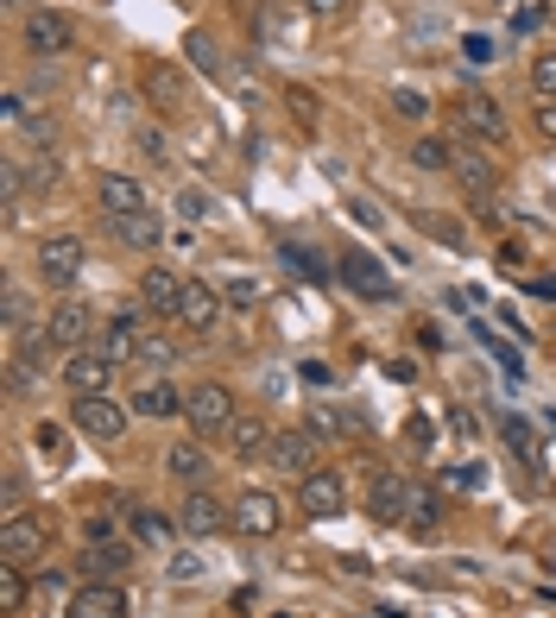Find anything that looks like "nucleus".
I'll list each match as a JSON object with an SVG mask.
<instances>
[{
  "mask_svg": "<svg viewBox=\"0 0 556 618\" xmlns=\"http://www.w3.org/2000/svg\"><path fill=\"white\" fill-rule=\"evenodd\" d=\"M348 209H355V221H360V228H379V209H374V202H367V196H355Z\"/></svg>",
  "mask_w": 556,
  "mask_h": 618,
  "instance_id": "obj_45",
  "label": "nucleus"
},
{
  "mask_svg": "<svg viewBox=\"0 0 556 618\" xmlns=\"http://www.w3.org/2000/svg\"><path fill=\"white\" fill-rule=\"evenodd\" d=\"M278 524H285V505L272 492H240L235 499V530L240 537H278Z\"/></svg>",
  "mask_w": 556,
  "mask_h": 618,
  "instance_id": "obj_12",
  "label": "nucleus"
},
{
  "mask_svg": "<svg viewBox=\"0 0 556 618\" xmlns=\"http://www.w3.org/2000/svg\"><path fill=\"white\" fill-rule=\"evenodd\" d=\"M82 259H89V247H82L77 233H44L39 278H44V285H77V278H82Z\"/></svg>",
  "mask_w": 556,
  "mask_h": 618,
  "instance_id": "obj_4",
  "label": "nucleus"
},
{
  "mask_svg": "<svg viewBox=\"0 0 556 618\" xmlns=\"http://www.w3.org/2000/svg\"><path fill=\"white\" fill-rule=\"evenodd\" d=\"M221 524H235V511H228L216 492L190 486V492H183V505H178V530H183V537H216Z\"/></svg>",
  "mask_w": 556,
  "mask_h": 618,
  "instance_id": "obj_7",
  "label": "nucleus"
},
{
  "mask_svg": "<svg viewBox=\"0 0 556 618\" xmlns=\"http://www.w3.org/2000/svg\"><path fill=\"white\" fill-rule=\"evenodd\" d=\"M367 511H374L379 524H405V511H411V480L393 474V467H379L374 486H367Z\"/></svg>",
  "mask_w": 556,
  "mask_h": 618,
  "instance_id": "obj_9",
  "label": "nucleus"
},
{
  "mask_svg": "<svg viewBox=\"0 0 556 618\" xmlns=\"http://www.w3.org/2000/svg\"><path fill=\"white\" fill-rule=\"evenodd\" d=\"M456 183H461V196L475 202V209H487V215H499L494 202H499V165L494 158H480V152H456Z\"/></svg>",
  "mask_w": 556,
  "mask_h": 618,
  "instance_id": "obj_3",
  "label": "nucleus"
},
{
  "mask_svg": "<svg viewBox=\"0 0 556 618\" xmlns=\"http://www.w3.org/2000/svg\"><path fill=\"white\" fill-rule=\"evenodd\" d=\"M336 278H341L348 290H355V297H367V303H393V290H398V285H393V271L379 266L374 252H360V247H348V252H341Z\"/></svg>",
  "mask_w": 556,
  "mask_h": 618,
  "instance_id": "obj_2",
  "label": "nucleus"
},
{
  "mask_svg": "<svg viewBox=\"0 0 556 618\" xmlns=\"http://www.w3.org/2000/svg\"><path fill=\"white\" fill-rule=\"evenodd\" d=\"M317 429H278L272 448H266V467H278V474H317Z\"/></svg>",
  "mask_w": 556,
  "mask_h": 618,
  "instance_id": "obj_5",
  "label": "nucleus"
},
{
  "mask_svg": "<svg viewBox=\"0 0 556 618\" xmlns=\"http://www.w3.org/2000/svg\"><path fill=\"white\" fill-rule=\"evenodd\" d=\"M139 146H146V152L165 165V133H159V127H139Z\"/></svg>",
  "mask_w": 556,
  "mask_h": 618,
  "instance_id": "obj_44",
  "label": "nucleus"
},
{
  "mask_svg": "<svg viewBox=\"0 0 556 618\" xmlns=\"http://www.w3.org/2000/svg\"><path fill=\"white\" fill-rule=\"evenodd\" d=\"M96 202L108 209V221H120V215H139V209H146V190H139L133 177L101 171V177H96Z\"/></svg>",
  "mask_w": 556,
  "mask_h": 618,
  "instance_id": "obj_15",
  "label": "nucleus"
},
{
  "mask_svg": "<svg viewBox=\"0 0 556 618\" xmlns=\"http://www.w3.org/2000/svg\"><path fill=\"white\" fill-rule=\"evenodd\" d=\"M127 410H139V417H183V391L165 386V379H152V386L133 391V405Z\"/></svg>",
  "mask_w": 556,
  "mask_h": 618,
  "instance_id": "obj_23",
  "label": "nucleus"
},
{
  "mask_svg": "<svg viewBox=\"0 0 556 618\" xmlns=\"http://www.w3.org/2000/svg\"><path fill=\"white\" fill-rule=\"evenodd\" d=\"M278 259H285V266H291V271H304V278H322L317 252H304V247H285V252H278Z\"/></svg>",
  "mask_w": 556,
  "mask_h": 618,
  "instance_id": "obj_39",
  "label": "nucleus"
},
{
  "mask_svg": "<svg viewBox=\"0 0 556 618\" xmlns=\"http://www.w3.org/2000/svg\"><path fill=\"white\" fill-rule=\"evenodd\" d=\"M424 228L437 233V240H449V247H461V228H456V221H437V215H424Z\"/></svg>",
  "mask_w": 556,
  "mask_h": 618,
  "instance_id": "obj_43",
  "label": "nucleus"
},
{
  "mask_svg": "<svg viewBox=\"0 0 556 618\" xmlns=\"http://www.w3.org/2000/svg\"><path fill=\"white\" fill-rule=\"evenodd\" d=\"M20 499H26V480L20 474H7V511H20Z\"/></svg>",
  "mask_w": 556,
  "mask_h": 618,
  "instance_id": "obj_50",
  "label": "nucleus"
},
{
  "mask_svg": "<svg viewBox=\"0 0 556 618\" xmlns=\"http://www.w3.org/2000/svg\"><path fill=\"white\" fill-rule=\"evenodd\" d=\"M115 233H120V240H127V247H133V252H152V247H159V215H152V209H139V215H120V221H115Z\"/></svg>",
  "mask_w": 556,
  "mask_h": 618,
  "instance_id": "obj_24",
  "label": "nucleus"
},
{
  "mask_svg": "<svg viewBox=\"0 0 556 618\" xmlns=\"http://www.w3.org/2000/svg\"><path fill=\"white\" fill-rule=\"evenodd\" d=\"M70 618H127V594H120L115 580H89L70 599Z\"/></svg>",
  "mask_w": 556,
  "mask_h": 618,
  "instance_id": "obj_16",
  "label": "nucleus"
},
{
  "mask_svg": "<svg viewBox=\"0 0 556 618\" xmlns=\"http://www.w3.org/2000/svg\"><path fill=\"white\" fill-rule=\"evenodd\" d=\"M89 329H96L89 303H58L51 316H44V335H51L58 348H82V341H89Z\"/></svg>",
  "mask_w": 556,
  "mask_h": 618,
  "instance_id": "obj_17",
  "label": "nucleus"
},
{
  "mask_svg": "<svg viewBox=\"0 0 556 618\" xmlns=\"http://www.w3.org/2000/svg\"><path fill=\"white\" fill-rule=\"evenodd\" d=\"M437 518H443V499L430 492V486H411V511H405L411 537H437Z\"/></svg>",
  "mask_w": 556,
  "mask_h": 618,
  "instance_id": "obj_25",
  "label": "nucleus"
},
{
  "mask_svg": "<svg viewBox=\"0 0 556 618\" xmlns=\"http://www.w3.org/2000/svg\"><path fill=\"white\" fill-rule=\"evenodd\" d=\"M461 58H468V63H494V39H487V32H468V39H461Z\"/></svg>",
  "mask_w": 556,
  "mask_h": 618,
  "instance_id": "obj_40",
  "label": "nucleus"
},
{
  "mask_svg": "<svg viewBox=\"0 0 556 618\" xmlns=\"http://www.w3.org/2000/svg\"><path fill=\"white\" fill-rule=\"evenodd\" d=\"M89 575H96V580L127 575V549H120V542H96V549H89Z\"/></svg>",
  "mask_w": 556,
  "mask_h": 618,
  "instance_id": "obj_30",
  "label": "nucleus"
},
{
  "mask_svg": "<svg viewBox=\"0 0 556 618\" xmlns=\"http://www.w3.org/2000/svg\"><path fill=\"white\" fill-rule=\"evenodd\" d=\"M70 423L89 436V442H120L127 436V410L101 391V398H77V410H70Z\"/></svg>",
  "mask_w": 556,
  "mask_h": 618,
  "instance_id": "obj_6",
  "label": "nucleus"
},
{
  "mask_svg": "<svg viewBox=\"0 0 556 618\" xmlns=\"http://www.w3.org/2000/svg\"><path fill=\"white\" fill-rule=\"evenodd\" d=\"M310 429H322V436H360V417L355 410H336V405H322V410H310Z\"/></svg>",
  "mask_w": 556,
  "mask_h": 618,
  "instance_id": "obj_28",
  "label": "nucleus"
},
{
  "mask_svg": "<svg viewBox=\"0 0 556 618\" xmlns=\"http://www.w3.org/2000/svg\"><path fill=\"white\" fill-rule=\"evenodd\" d=\"M32 448H39V455H51V461H63V429H58V423H39V429H32Z\"/></svg>",
  "mask_w": 556,
  "mask_h": 618,
  "instance_id": "obj_36",
  "label": "nucleus"
},
{
  "mask_svg": "<svg viewBox=\"0 0 556 618\" xmlns=\"http://www.w3.org/2000/svg\"><path fill=\"white\" fill-rule=\"evenodd\" d=\"M146 89L165 101V108H183V77L171 63H146Z\"/></svg>",
  "mask_w": 556,
  "mask_h": 618,
  "instance_id": "obj_27",
  "label": "nucleus"
},
{
  "mask_svg": "<svg viewBox=\"0 0 556 618\" xmlns=\"http://www.w3.org/2000/svg\"><path fill=\"white\" fill-rule=\"evenodd\" d=\"M115 367H127V360H139V348H146V329H139V309L127 303V309H115V322L101 329V341H96Z\"/></svg>",
  "mask_w": 556,
  "mask_h": 618,
  "instance_id": "obj_11",
  "label": "nucleus"
},
{
  "mask_svg": "<svg viewBox=\"0 0 556 618\" xmlns=\"http://www.w3.org/2000/svg\"><path fill=\"white\" fill-rule=\"evenodd\" d=\"M26 44H32L39 58H63V51L77 44V32H70V20H63V13H51V7H39V13L26 20Z\"/></svg>",
  "mask_w": 556,
  "mask_h": 618,
  "instance_id": "obj_14",
  "label": "nucleus"
},
{
  "mask_svg": "<svg viewBox=\"0 0 556 618\" xmlns=\"http://www.w3.org/2000/svg\"><path fill=\"white\" fill-rule=\"evenodd\" d=\"M341 505H348V486H341L336 474H322V467H317V474H304V480H298V511H304V518L322 524V518H336Z\"/></svg>",
  "mask_w": 556,
  "mask_h": 618,
  "instance_id": "obj_10",
  "label": "nucleus"
},
{
  "mask_svg": "<svg viewBox=\"0 0 556 618\" xmlns=\"http://www.w3.org/2000/svg\"><path fill=\"white\" fill-rule=\"evenodd\" d=\"M108 379H115V360H108L101 348H77L70 360H63V386L77 391V398H101Z\"/></svg>",
  "mask_w": 556,
  "mask_h": 618,
  "instance_id": "obj_8",
  "label": "nucleus"
},
{
  "mask_svg": "<svg viewBox=\"0 0 556 618\" xmlns=\"http://www.w3.org/2000/svg\"><path fill=\"white\" fill-rule=\"evenodd\" d=\"M0 606H7V612H26V575H20V561H7V568H0Z\"/></svg>",
  "mask_w": 556,
  "mask_h": 618,
  "instance_id": "obj_32",
  "label": "nucleus"
},
{
  "mask_svg": "<svg viewBox=\"0 0 556 618\" xmlns=\"http://www.w3.org/2000/svg\"><path fill=\"white\" fill-rule=\"evenodd\" d=\"M532 89L544 101H556V51H550V58H532Z\"/></svg>",
  "mask_w": 556,
  "mask_h": 618,
  "instance_id": "obj_35",
  "label": "nucleus"
},
{
  "mask_svg": "<svg viewBox=\"0 0 556 618\" xmlns=\"http://www.w3.org/2000/svg\"><path fill=\"white\" fill-rule=\"evenodd\" d=\"M0 556H7V561L44 556V524L26 518V511H7V524H0Z\"/></svg>",
  "mask_w": 556,
  "mask_h": 618,
  "instance_id": "obj_13",
  "label": "nucleus"
},
{
  "mask_svg": "<svg viewBox=\"0 0 556 618\" xmlns=\"http://www.w3.org/2000/svg\"><path fill=\"white\" fill-rule=\"evenodd\" d=\"M304 7H310L317 20H336V13H348V0H304Z\"/></svg>",
  "mask_w": 556,
  "mask_h": 618,
  "instance_id": "obj_46",
  "label": "nucleus"
},
{
  "mask_svg": "<svg viewBox=\"0 0 556 618\" xmlns=\"http://www.w3.org/2000/svg\"><path fill=\"white\" fill-rule=\"evenodd\" d=\"M411 158L424 165V171H443V165H456V146H449V139H417Z\"/></svg>",
  "mask_w": 556,
  "mask_h": 618,
  "instance_id": "obj_31",
  "label": "nucleus"
},
{
  "mask_svg": "<svg viewBox=\"0 0 556 618\" xmlns=\"http://www.w3.org/2000/svg\"><path fill=\"white\" fill-rule=\"evenodd\" d=\"M405 436H411V448H430V442H437V429H430V417H411V423H405Z\"/></svg>",
  "mask_w": 556,
  "mask_h": 618,
  "instance_id": "obj_42",
  "label": "nucleus"
},
{
  "mask_svg": "<svg viewBox=\"0 0 556 618\" xmlns=\"http://www.w3.org/2000/svg\"><path fill=\"white\" fill-rule=\"evenodd\" d=\"M537 133L556 139V101H544V108H537Z\"/></svg>",
  "mask_w": 556,
  "mask_h": 618,
  "instance_id": "obj_49",
  "label": "nucleus"
},
{
  "mask_svg": "<svg viewBox=\"0 0 556 618\" xmlns=\"http://www.w3.org/2000/svg\"><path fill=\"white\" fill-rule=\"evenodd\" d=\"M165 467H171L183 486H202V474H209V455H202V442H178L171 455H165Z\"/></svg>",
  "mask_w": 556,
  "mask_h": 618,
  "instance_id": "obj_26",
  "label": "nucleus"
},
{
  "mask_svg": "<svg viewBox=\"0 0 556 618\" xmlns=\"http://www.w3.org/2000/svg\"><path fill=\"white\" fill-rule=\"evenodd\" d=\"M183 417H190L197 436H228V423L240 417V405H235V391H228V386L209 379V386H197L190 398H183Z\"/></svg>",
  "mask_w": 556,
  "mask_h": 618,
  "instance_id": "obj_1",
  "label": "nucleus"
},
{
  "mask_svg": "<svg viewBox=\"0 0 556 618\" xmlns=\"http://www.w3.org/2000/svg\"><path fill=\"white\" fill-rule=\"evenodd\" d=\"M228 448H235L240 461H254V455H266V448H272V429L259 423L254 410H240L235 423H228Z\"/></svg>",
  "mask_w": 556,
  "mask_h": 618,
  "instance_id": "obj_22",
  "label": "nucleus"
},
{
  "mask_svg": "<svg viewBox=\"0 0 556 618\" xmlns=\"http://www.w3.org/2000/svg\"><path fill=\"white\" fill-rule=\"evenodd\" d=\"M209 209H216V202H209V190H178V215H183V221H202Z\"/></svg>",
  "mask_w": 556,
  "mask_h": 618,
  "instance_id": "obj_37",
  "label": "nucleus"
},
{
  "mask_svg": "<svg viewBox=\"0 0 556 618\" xmlns=\"http://www.w3.org/2000/svg\"><path fill=\"white\" fill-rule=\"evenodd\" d=\"M393 108H398L405 120H424V114H430V101L417 96V89H393Z\"/></svg>",
  "mask_w": 556,
  "mask_h": 618,
  "instance_id": "obj_38",
  "label": "nucleus"
},
{
  "mask_svg": "<svg viewBox=\"0 0 556 618\" xmlns=\"http://www.w3.org/2000/svg\"><path fill=\"white\" fill-rule=\"evenodd\" d=\"M499 436H506V448H513L518 461H525V467H537V474H544V461H550V448L537 442V436H532V423H525L518 410H506V417H499Z\"/></svg>",
  "mask_w": 556,
  "mask_h": 618,
  "instance_id": "obj_20",
  "label": "nucleus"
},
{
  "mask_svg": "<svg viewBox=\"0 0 556 618\" xmlns=\"http://www.w3.org/2000/svg\"><path fill=\"white\" fill-rule=\"evenodd\" d=\"M171 360H178V348H171V341H159V335H146V348H139V367L165 372V367H171Z\"/></svg>",
  "mask_w": 556,
  "mask_h": 618,
  "instance_id": "obj_34",
  "label": "nucleus"
},
{
  "mask_svg": "<svg viewBox=\"0 0 556 618\" xmlns=\"http://www.w3.org/2000/svg\"><path fill=\"white\" fill-rule=\"evenodd\" d=\"M216 316H221V297L209 285H183V303H178V322L183 329H216Z\"/></svg>",
  "mask_w": 556,
  "mask_h": 618,
  "instance_id": "obj_21",
  "label": "nucleus"
},
{
  "mask_svg": "<svg viewBox=\"0 0 556 618\" xmlns=\"http://www.w3.org/2000/svg\"><path fill=\"white\" fill-rule=\"evenodd\" d=\"M456 120H461L475 139H487V146H499V139H506V114H499V101H487V96H461Z\"/></svg>",
  "mask_w": 556,
  "mask_h": 618,
  "instance_id": "obj_18",
  "label": "nucleus"
},
{
  "mask_svg": "<svg viewBox=\"0 0 556 618\" xmlns=\"http://www.w3.org/2000/svg\"><path fill=\"white\" fill-rule=\"evenodd\" d=\"M183 58L197 63L202 77H221V51H216V39H209V32H190V39H183Z\"/></svg>",
  "mask_w": 556,
  "mask_h": 618,
  "instance_id": "obj_29",
  "label": "nucleus"
},
{
  "mask_svg": "<svg viewBox=\"0 0 556 618\" xmlns=\"http://www.w3.org/2000/svg\"><path fill=\"white\" fill-rule=\"evenodd\" d=\"M7 322H13V329H20V322H26V297H20V290H13V285H7Z\"/></svg>",
  "mask_w": 556,
  "mask_h": 618,
  "instance_id": "obj_48",
  "label": "nucleus"
},
{
  "mask_svg": "<svg viewBox=\"0 0 556 618\" xmlns=\"http://www.w3.org/2000/svg\"><path fill=\"white\" fill-rule=\"evenodd\" d=\"M139 297H146V309H152V316H178V303H183V278H171L165 266H152L146 278H139Z\"/></svg>",
  "mask_w": 556,
  "mask_h": 618,
  "instance_id": "obj_19",
  "label": "nucleus"
},
{
  "mask_svg": "<svg viewBox=\"0 0 556 618\" xmlns=\"http://www.w3.org/2000/svg\"><path fill=\"white\" fill-rule=\"evenodd\" d=\"M197 575H202L197 556H178V561H171V580H197Z\"/></svg>",
  "mask_w": 556,
  "mask_h": 618,
  "instance_id": "obj_47",
  "label": "nucleus"
},
{
  "mask_svg": "<svg viewBox=\"0 0 556 618\" xmlns=\"http://www.w3.org/2000/svg\"><path fill=\"white\" fill-rule=\"evenodd\" d=\"M133 530L146 542H165V518H152V511H133Z\"/></svg>",
  "mask_w": 556,
  "mask_h": 618,
  "instance_id": "obj_41",
  "label": "nucleus"
},
{
  "mask_svg": "<svg viewBox=\"0 0 556 618\" xmlns=\"http://www.w3.org/2000/svg\"><path fill=\"white\" fill-rule=\"evenodd\" d=\"M266 290H259V278H228V290H221V303L228 309H254Z\"/></svg>",
  "mask_w": 556,
  "mask_h": 618,
  "instance_id": "obj_33",
  "label": "nucleus"
}]
</instances>
